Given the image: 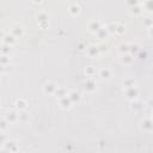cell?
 Instances as JSON below:
<instances>
[{
  "instance_id": "cell-3",
  "label": "cell",
  "mask_w": 153,
  "mask_h": 153,
  "mask_svg": "<svg viewBox=\"0 0 153 153\" xmlns=\"http://www.w3.org/2000/svg\"><path fill=\"white\" fill-rule=\"evenodd\" d=\"M99 74H100V76H102L103 79H105V80H109V79L111 78V75H112V73H111V71H110L109 68H105V69H102Z\"/></svg>"
},
{
  "instance_id": "cell-1",
  "label": "cell",
  "mask_w": 153,
  "mask_h": 153,
  "mask_svg": "<svg viewBox=\"0 0 153 153\" xmlns=\"http://www.w3.org/2000/svg\"><path fill=\"white\" fill-rule=\"evenodd\" d=\"M56 90H57V86H56L55 82H51V81L45 82V85H44V92H45V93L51 94V93H55Z\"/></svg>"
},
{
  "instance_id": "cell-2",
  "label": "cell",
  "mask_w": 153,
  "mask_h": 153,
  "mask_svg": "<svg viewBox=\"0 0 153 153\" xmlns=\"http://www.w3.org/2000/svg\"><path fill=\"white\" fill-rule=\"evenodd\" d=\"M60 104L62 105V108H65V109H69L71 105H72V102H71V99L66 96V97H62V98L60 99Z\"/></svg>"
}]
</instances>
